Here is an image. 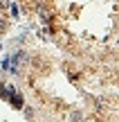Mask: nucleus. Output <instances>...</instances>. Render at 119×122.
Wrapping results in <instances>:
<instances>
[]
</instances>
